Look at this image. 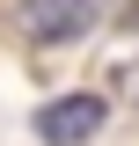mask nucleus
<instances>
[{"instance_id":"nucleus-1","label":"nucleus","mask_w":139,"mask_h":146,"mask_svg":"<svg viewBox=\"0 0 139 146\" xmlns=\"http://www.w3.org/2000/svg\"><path fill=\"white\" fill-rule=\"evenodd\" d=\"M95 15H103V0H15V29L29 44H73Z\"/></svg>"},{"instance_id":"nucleus-2","label":"nucleus","mask_w":139,"mask_h":146,"mask_svg":"<svg viewBox=\"0 0 139 146\" xmlns=\"http://www.w3.org/2000/svg\"><path fill=\"white\" fill-rule=\"evenodd\" d=\"M103 117H110L103 95H59V102L37 110V139L44 146H88L95 131H103Z\"/></svg>"},{"instance_id":"nucleus-3","label":"nucleus","mask_w":139,"mask_h":146,"mask_svg":"<svg viewBox=\"0 0 139 146\" xmlns=\"http://www.w3.org/2000/svg\"><path fill=\"white\" fill-rule=\"evenodd\" d=\"M117 88H124V95L139 102V66H124V73H117Z\"/></svg>"}]
</instances>
